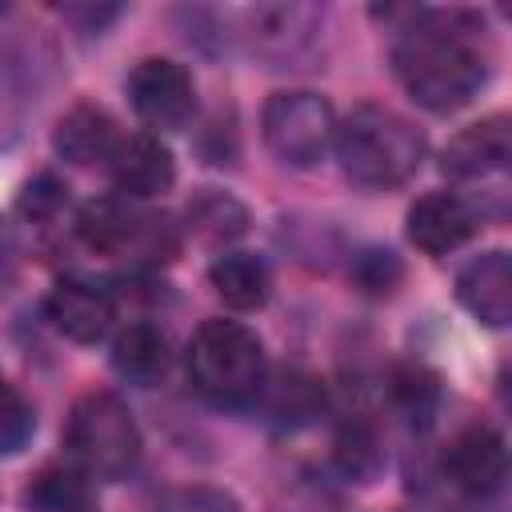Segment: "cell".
Here are the masks:
<instances>
[{
  "label": "cell",
  "instance_id": "d4e9b609",
  "mask_svg": "<svg viewBox=\"0 0 512 512\" xmlns=\"http://www.w3.org/2000/svg\"><path fill=\"white\" fill-rule=\"evenodd\" d=\"M68 204V188L52 176V172H40V176H32L28 184H24V192H20V212L28 216V220H52L60 208Z\"/></svg>",
  "mask_w": 512,
  "mask_h": 512
},
{
  "label": "cell",
  "instance_id": "9a60e30c",
  "mask_svg": "<svg viewBox=\"0 0 512 512\" xmlns=\"http://www.w3.org/2000/svg\"><path fill=\"white\" fill-rule=\"evenodd\" d=\"M120 132H116V120L100 108V104H72L60 120H56V132H52V144L56 152L68 160V164H108L112 148H116Z\"/></svg>",
  "mask_w": 512,
  "mask_h": 512
},
{
  "label": "cell",
  "instance_id": "e0dca14e",
  "mask_svg": "<svg viewBox=\"0 0 512 512\" xmlns=\"http://www.w3.org/2000/svg\"><path fill=\"white\" fill-rule=\"evenodd\" d=\"M208 284L228 308L252 312V308H264V300L272 292V272H268L264 256H256V252H224L208 268Z\"/></svg>",
  "mask_w": 512,
  "mask_h": 512
},
{
  "label": "cell",
  "instance_id": "4316f807",
  "mask_svg": "<svg viewBox=\"0 0 512 512\" xmlns=\"http://www.w3.org/2000/svg\"><path fill=\"white\" fill-rule=\"evenodd\" d=\"M16 272H20V244H16L12 228L0 220V292H4V288H12Z\"/></svg>",
  "mask_w": 512,
  "mask_h": 512
},
{
  "label": "cell",
  "instance_id": "ac0fdd59",
  "mask_svg": "<svg viewBox=\"0 0 512 512\" xmlns=\"http://www.w3.org/2000/svg\"><path fill=\"white\" fill-rule=\"evenodd\" d=\"M112 368L132 384L160 380L164 368H168V336L148 320H136V324L120 328L116 340H112Z\"/></svg>",
  "mask_w": 512,
  "mask_h": 512
},
{
  "label": "cell",
  "instance_id": "603a6c76",
  "mask_svg": "<svg viewBox=\"0 0 512 512\" xmlns=\"http://www.w3.org/2000/svg\"><path fill=\"white\" fill-rule=\"evenodd\" d=\"M336 464L352 476V480H372L380 468V444L372 436V428L364 424H348L336 436Z\"/></svg>",
  "mask_w": 512,
  "mask_h": 512
},
{
  "label": "cell",
  "instance_id": "8992f818",
  "mask_svg": "<svg viewBox=\"0 0 512 512\" xmlns=\"http://www.w3.org/2000/svg\"><path fill=\"white\" fill-rule=\"evenodd\" d=\"M168 224L156 216L136 212L128 200L120 196H100L88 200L76 212V236L88 252L96 256H124V252H144V256H172V240H168Z\"/></svg>",
  "mask_w": 512,
  "mask_h": 512
},
{
  "label": "cell",
  "instance_id": "cb8c5ba5",
  "mask_svg": "<svg viewBox=\"0 0 512 512\" xmlns=\"http://www.w3.org/2000/svg\"><path fill=\"white\" fill-rule=\"evenodd\" d=\"M352 280L368 292V296H388L400 284V260L384 248H368L352 260Z\"/></svg>",
  "mask_w": 512,
  "mask_h": 512
},
{
  "label": "cell",
  "instance_id": "5bb4252c",
  "mask_svg": "<svg viewBox=\"0 0 512 512\" xmlns=\"http://www.w3.org/2000/svg\"><path fill=\"white\" fill-rule=\"evenodd\" d=\"M320 20L324 12L312 4H260L248 12L252 44L272 60H292L296 52H304Z\"/></svg>",
  "mask_w": 512,
  "mask_h": 512
},
{
  "label": "cell",
  "instance_id": "ffe728a7",
  "mask_svg": "<svg viewBox=\"0 0 512 512\" xmlns=\"http://www.w3.org/2000/svg\"><path fill=\"white\" fill-rule=\"evenodd\" d=\"M256 400H264V408H268L280 424H308V420L320 412L324 392H320V384H316L308 372L288 368V372H280L276 380H264V388H260Z\"/></svg>",
  "mask_w": 512,
  "mask_h": 512
},
{
  "label": "cell",
  "instance_id": "277c9868",
  "mask_svg": "<svg viewBox=\"0 0 512 512\" xmlns=\"http://www.w3.org/2000/svg\"><path fill=\"white\" fill-rule=\"evenodd\" d=\"M64 444L92 480H124L140 464V428L116 392H84L68 412Z\"/></svg>",
  "mask_w": 512,
  "mask_h": 512
},
{
  "label": "cell",
  "instance_id": "484cf974",
  "mask_svg": "<svg viewBox=\"0 0 512 512\" xmlns=\"http://www.w3.org/2000/svg\"><path fill=\"white\" fill-rule=\"evenodd\" d=\"M156 512H240V504H236V496H228V492H220V488L192 484V488L168 492Z\"/></svg>",
  "mask_w": 512,
  "mask_h": 512
},
{
  "label": "cell",
  "instance_id": "7402d4cb",
  "mask_svg": "<svg viewBox=\"0 0 512 512\" xmlns=\"http://www.w3.org/2000/svg\"><path fill=\"white\" fill-rule=\"evenodd\" d=\"M36 432V416H32V404L20 396L16 384L0 380V456H12L20 452Z\"/></svg>",
  "mask_w": 512,
  "mask_h": 512
},
{
  "label": "cell",
  "instance_id": "6da1fadb",
  "mask_svg": "<svg viewBox=\"0 0 512 512\" xmlns=\"http://www.w3.org/2000/svg\"><path fill=\"white\" fill-rule=\"evenodd\" d=\"M392 68L420 108L456 112L488 80L484 24L460 8L416 12L392 44Z\"/></svg>",
  "mask_w": 512,
  "mask_h": 512
},
{
  "label": "cell",
  "instance_id": "9c48e42d",
  "mask_svg": "<svg viewBox=\"0 0 512 512\" xmlns=\"http://www.w3.org/2000/svg\"><path fill=\"white\" fill-rule=\"evenodd\" d=\"M108 176H112L116 192H124L128 200H148V196H160L172 188L176 160L160 136L132 132V136L116 140V148L108 156Z\"/></svg>",
  "mask_w": 512,
  "mask_h": 512
},
{
  "label": "cell",
  "instance_id": "ba28073f",
  "mask_svg": "<svg viewBox=\"0 0 512 512\" xmlns=\"http://www.w3.org/2000/svg\"><path fill=\"white\" fill-rule=\"evenodd\" d=\"M444 472L448 480L468 492V496H496L504 488V476H508V448H504V436L488 424H472L464 428L452 444H448V456H444Z\"/></svg>",
  "mask_w": 512,
  "mask_h": 512
},
{
  "label": "cell",
  "instance_id": "7c38bea8",
  "mask_svg": "<svg viewBox=\"0 0 512 512\" xmlns=\"http://www.w3.org/2000/svg\"><path fill=\"white\" fill-rule=\"evenodd\" d=\"M456 296L480 324L504 328L512 320V256L504 248H492L468 260L456 276Z\"/></svg>",
  "mask_w": 512,
  "mask_h": 512
},
{
  "label": "cell",
  "instance_id": "52a82bcc",
  "mask_svg": "<svg viewBox=\"0 0 512 512\" xmlns=\"http://www.w3.org/2000/svg\"><path fill=\"white\" fill-rule=\"evenodd\" d=\"M128 100L136 116L152 128H184L196 112L192 72L168 56H148L128 72Z\"/></svg>",
  "mask_w": 512,
  "mask_h": 512
},
{
  "label": "cell",
  "instance_id": "4fadbf2b",
  "mask_svg": "<svg viewBox=\"0 0 512 512\" xmlns=\"http://www.w3.org/2000/svg\"><path fill=\"white\" fill-rule=\"evenodd\" d=\"M44 316L52 320V328L60 336H68L76 344H96L108 336L116 308L104 288H96L88 280H60L44 300Z\"/></svg>",
  "mask_w": 512,
  "mask_h": 512
},
{
  "label": "cell",
  "instance_id": "8fae6325",
  "mask_svg": "<svg viewBox=\"0 0 512 512\" xmlns=\"http://www.w3.org/2000/svg\"><path fill=\"white\" fill-rule=\"evenodd\" d=\"M476 228V208L456 192H428L408 208V240L428 256L456 252Z\"/></svg>",
  "mask_w": 512,
  "mask_h": 512
},
{
  "label": "cell",
  "instance_id": "d6986e66",
  "mask_svg": "<svg viewBox=\"0 0 512 512\" xmlns=\"http://www.w3.org/2000/svg\"><path fill=\"white\" fill-rule=\"evenodd\" d=\"M388 396H392V404L412 420V424H432V416L440 412V396H444V388H440V376L428 368V364H416V360H408V364H396L392 368V376H388Z\"/></svg>",
  "mask_w": 512,
  "mask_h": 512
},
{
  "label": "cell",
  "instance_id": "5b68a950",
  "mask_svg": "<svg viewBox=\"0 0 512 512\" xmlns=\"http://www.w3.org/2000/svg\"><path fill=\"white\" fill-rule=\"evenodd\" d=\"M260 128H264V144L276 160H284L292 168H308L332 148L336 112L316 92H276L264 104Z\"/></svg>",
  "mask_w": 512,
  "mask_h": 512
},
{
  "label": "cell",
  "instance_id": "3957f363",
  "mask_svg": "<svg viewBox=\"0 0 512 512\" xmlns=\"http://www.w3.org/2000/svg\"><path fill=\"white\" fill-rule=\"evenodd\" d=\"M184 368L192 388L216 404V408H248L256 404L264 380H268V360L260 336L240 324V320H204L184 352Z\"/></svg>",
  "mask_w": 512,
  "mask_h": 512
},
{
  "label": "cell",
  "instance_id": "2e32d148",
  "mask_svg": "<svg viewBox=\"0 0 512 512\" xmlns=\"http://www.w3.org/2000/svg\"><path fill=\"white\" fill-rule=\"evenodd\" d=\"M24 504L32 512H92L96 508V488H92V476L80 464L52 460L28 480Z\"/></svg>",
  "mask_w": 512,
  "mask_h": 512
},
{
  "label": "cell",
  "instance_id": "44dd1931",
  "mask_svg": "<svg viewBox=\"0 0 512 512\" xmlns=\"http://www.w3.org/2000/svg\"><path fill=\"white\" fill-rule=\"evenodd\" d=\"M188 228H192L200 240H212V244L236 240V236L248 228V212H244L240 200L204 188V192L192 196V204H188Z\"/></svg>",
  "mask_w": 512,
  "mask_h": 512
},
{
  "label": "cell",
  "instance_id": "7a4b0ae2",
  "mask_svg": "<svg viewBox=\"0 0 512 512\" xmlns=\"http://www.w3.org/2000/svg\"><path fill=\"white\" fill-rule=\"evenodd\" d=\"M332 148L348 180H356L360 188L384 192L416 176L428 144H424V132L408 116L384 104H356L336 124Z\"/></svg>",
  "mask_w": 512,
  "mask_h": 512
},
{
  "label": "cell",
  "instance_id": "30bf717a",
  "mask_svg": "<svg viewBox=\"0 0 512 512\" xmlns=\"http://www.w3.org/2000/svg\"><path fill=\"white\" fill-rule=\"evenodd\" d=\"M508 160H512V120L508 116H484V120L460 128L440 152V168L452 180H484L492 172H504Z\"/></svg>",
  "mask_w": 512,
  "mask_h": 512
}]
</instances>
